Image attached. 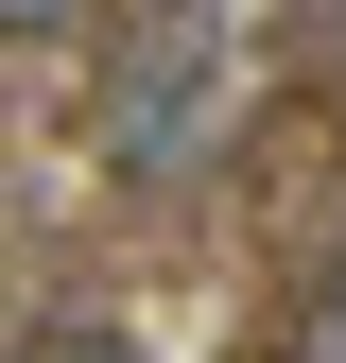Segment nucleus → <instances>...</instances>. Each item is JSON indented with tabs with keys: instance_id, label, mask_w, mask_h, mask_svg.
<instances>
[{
	"instance_id": "obj_4",
	"label": "nucleus",
	"mask_w": 346,
	"mask_h": 363,
	"mask_svg": "<svg viewBox=\"0 0 346 363\" xmlns=\"http://www.w3.org/2000/svg\"><path fill=\"white\" fill-rule=\"evenodd\" d=\"M18 363H139L121 329H52V346H18Z\"/></svg>"
},
{
	"instance_id": "obj_1",
	"label": "nucleus",
	"mask_w": 346,
	"mask_h": 363,
	"mask_svg": "<svg viewBox=\"0 0 346 363\" xmlns=\"http://www.w3.org/2000/svg\"><path fill=\"white\" fill-rule=\"evenodd\" d=\"M225 104H242V35L208 18V0H156V18H121V35H104L86 139H104L121 191H191L208 139H225Z\"/></svg>"
},
{
	"instance_id": "obj_3",
	"label": "nucleus",
	"mask_w": 346,
	"mask_h": 363,
	"mask_svg": "<svg viewBox=\"0 0 346 363\" xmlns=\"http://www.w3.org/2000/svg\"><path fill=\"white\" fill-rule=\"evenodd\" d=\"M104 0H0V52H52V35H86Z\"/></svg>"
},
{
	"instance_id": "obj_2",
	"label": "nucleus",
	"mask_w": 346,
	"mask_h": 363,
	"mask_svg": "<svg viewBox=\"0 0 346 363\" xmlns=\"http://www.w3.org/2000/svg\"><path fill=\"white\" fill-rule=\"evenodd\" d=\"M294 363H346V242L312 259V311H294Z\"/></svg>"
}]
</instances>
